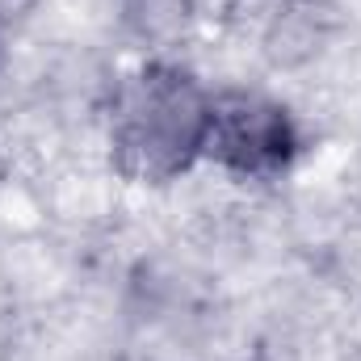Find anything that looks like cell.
Returning <instances> with one entry per match:
<instances>
[{
	"label": "cell",
	"instance_id": "obj_1",
	"mask_svg": "<svg viewBox=\"0 0 361 361\" xmlns=\"http://www.w3.org/2000/svg\"><path fill=\"white\" fill-rule=\"evenodd\" d=\"M210 85L173 55H147L109 97L105 147L126 185L164 189L206 164Z\"/></svg>",
	"mask_w": 361,
	"mask_h": 361
},
{
	"label": "cell",
	"instance_id": "obj_2",
	"mask_svg": "<svg viewBox=\"0 0 361 361\" xmlns=\"http://www.w3.org/2000/svg\"><path fill=\"white\" fill-rule=\"evenodd\" d=\"M302 122L298 114L265 89L223 85L210 89L206 122V164L235 180L269 185L294 173L302 160Z\"/></svg>",
	"mask_w": 361,
	"mask_h": 361
},
{
	"label": "cell",
	"instance_id": "obj_3",
	"mask_svg": "<svg viewBox=\"0 0 361 361\" xmlns=\"http://www.w3.org/2000/svg\"><path fill=\"white\" fill-rule=\"evenodd\" d=\"M118 30L147 55H169L189 38L197 21V0H114Z\"/></svg>",
	"mask_w": 361,
	"mask_h": 361
},
{
	"label": "cell",
	"instance_id": "obj_4",
	"mask_svg": "<svg viewBox=\"0 0 361 361\" xmlns=\"http://www.w3.org/2000/svg\"><path fill=\"white\" fill-rule=\"evenodd\" d=\"M4 59H8V47H4V34H0V72H4Z\"/></svg>",
	"mask_w": 361,
	"mask_h": 361
},
{
	"label": "cell",
	"instance_id": "obj_5",
	"mask_svg": "<svg viewBox=\"0 0 361 361\" xmlns=\"http://www.w3.org/2000/svg\"><path fill=\"white\" fill-rule=\"evenodd\" d=\"M248 361H261V357H248Z\"/></svg>",
	"mask_w": 361,
	"mask_h": 361
}]
</instances>
